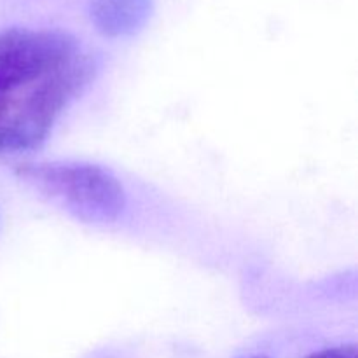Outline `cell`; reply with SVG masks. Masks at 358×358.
Wrapping results in <instances>:
<instances>
[{
  "label": "cell",
  "instance_id": "cell-1",
  "mask_svg": "<svg viewBox=\"0 0 358 358\" xmlns=\"http://www.w3.org/2000/svg\"><path fill=\"white\" fill-rule=\"evenodd\" d=\"M16 175L86 222H114L126 206V192L112 171L91 163H24Z\"/></svg>",
  "mask_w": 358,
  "mask_h": 358
},
{
  "label": "cell",
  "instance_id": "cell-2",
  "mask_svg": "<svg viewBox=\"0 0 358 358\" xmlns=\"http://www.w3.org/2000/svg\"><path fill=\"white\" fill-rule=\"evenodd\" d=\"M96 72V56L79 51L72 59L41 79L37 87L24 98L20 110L0 124L6 152L41 147L56 119L93 83Z\"/></svg>",
  "mask_w": 358,
  "mask_h": 358
},
{
  "label": "cell",
  "instance_id": "cell-3",
  "mask_svg": "<svg viewBox=\"0 0 358 358\" xmlns=\"http://www.w3.org/2000/svg\"><path fill=\"white\" fill-rule=\"evenodd\" d=\"M79 51V41L65 30L0 31V100L21 86L44 79Z\"/></svg>",
  "mask_w": 358,
  "mask_h": 358
},
{
  "label": "cell",
  "instance_id": "cell-4",
  "mask_svg": "<svg viewBox=\"0 0 358 358\" xmlns=\"http://www.w3.org/2000/svg\"><path fill=\"white\" fill-rule=\"evenodd\" d=\"M150 16V0H93L91 17L107 37L138 31Z\"/></svg>",
  "mask_w": 358,
  "mask_h": 358
},
{
  "label": "cell",
  "instance_id": "cell-5",
  "mask_svg": "<svg viewBox=\"0 0 358 358\" xmlns=\"http://www.w3.org/2000/svg\"><path fill=\"white\" fill-rule=\"evenodd\" d=\"M304 358H358V352L355 345H343L310 353V355Z\"/></svg>",
  "mask_w": 358,
  "mask_h": 358
},
{
  "label": "cell",
  "instance_id": "cell-6",
  "mask_svg": "<svg viewBox=\"0 0 358 358\" xmlns=\"http://www.w3.org/2000/svg\"><path fill=\"white\" fill-rule=\"evenodd\" d=\"M3 152V143H2V136H0V154Z\"/></svg>",
  "mask_w": 358,
  "mask_h": 358
},
{
  "label": "cell",
  "instance_id": "cell-7",
  "mask_svg": "<svg viewBox=\"0 0 358 358\" xmlns=\"http://www.w3.org/2000/svg\"><path fill=\"white\" fill-rule=\"evenodd\" d=\"M248 358H269V357H266V355H254V357H248Z\"/></svg>",
  "mask_w": 358,
  "mask_h": 358
},
{
  "label": "cell",
  "instance_id": "cell-8",
  "mask_svg": "<svg viewBox=\"0 0 358 358\" xmlns=\"http://www.w3.org/2000/svg\"><path fill=\"white\" fill-rule=\"evenodd\" d=\"M0 114H2V107H0Z\"/></svg>",
  "mask_w": 358,
  "mask_h": 358
}]
</instances>
